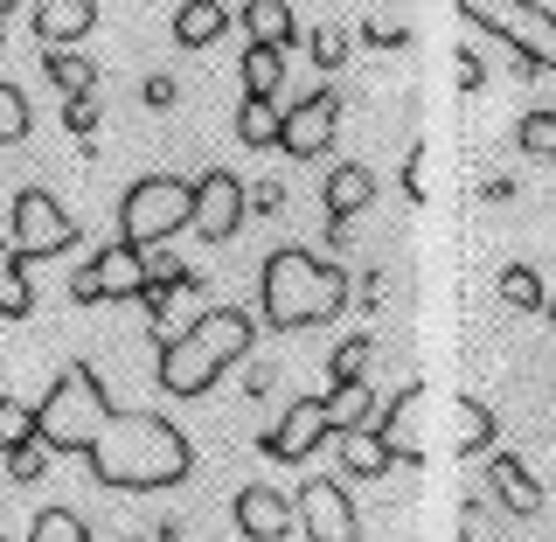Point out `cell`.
I'll return each instance as SVG.
<instances>
[{
  "instance_id": "obj_1",
  "label": "cell",
  "mask_w": 556,
  "mask_h": 542,
  "mask_svg": "<svg viewBox=\"0 0 556 542\" xmlns=\"http://www.w3.org/2000/svg\"><path fill=\"white\" fill-rule=\"evenodd\" d=\"M84 466L112 494H167V487H181L195 474V445L161 411H118L112 404L98 417L91 445H84Z\"/></svg>"
},
{
  "instance_id": "obj_2",
  "label": "cell",
  "mask_w": 556,
  "mask_h": 542,
  "mask_svg": "<svg viewBox=\"0 0 556 542\" xmlns=\"http://www.w3.org/2000/svg\"><path fill=\"white\" fill-rule=\"evenodd\" d=\"M257 341V320L243 306H208L181 335H161V355H153V382L167 396H208L223 382V369H237Z\"/></svg>"
},
{
  "instance_id": "obj_3",
  "label": "cell",
  "mask_w": 556,
  "mask_h": 542,
  "mask_svg": "<svg viewBox=\"0 0 556 542\" xmlns=\"http://www.w3.org/2000/svg\"><path fill=\"white\" fill-rule=\"evenodd\" d=\"M348 306V272L327 257L300 251V243H278L257 272V313H265L271 335H300V327H327Z\"/></svg>"
},
{
  "instance_id": "obj_4",
  "label": "cell",
  "mask_w": 556,
  "mask_h": 542,
  "mask_svg": "<svg viewBox=\"0 0 556 542\" xmlns=\"http://www.w3.org/2000/svg\"><path fill=\"white\" fill-rule=\"evenodd\" d=\"M35 411H42V445L49 452H77V459H84V445H91L98 417L112 411V396H104V382H98L91 362H63Z\"/></svg>"
},
{
  "instance_id": "obj_5",
  "label": "cell",
  "mask_w": 556,
  "mask_h": 542,
  "mask_svg": "<svg viewBox=\"0 0 556 542\" xmlns=\"http://www.w3.org/2000/svg\"><path fill=\"white\" fill-rule=\"evenodd\" d=\"M195 223V181L181 174H147L118 196V237L139 251H167V237H181Z\"/></svg>"
},
{
  "instance_id": "obj_6",
  "label": "cell",
  "mask_w": 556,
  "mask_h": 542,
  "mask_svg": "<svg viewBox=\"0 0 556 542\" xmlns=\"http://www.w3.org/2000/svg\"><path fill=\"white\" fill-rule=\"evenodd\" d=\"M459 14L494 35L508 56L556 77V8H543V0H459Z\"/></svg>"
},
{
  "instance_id": "obj_7",
  "label": "cell",
  "mask_w": 556,
  "mask_h": 542,
  "mask_svg": "<svg viewBox=\"0 0 556 542\" xmlns=\"http://www.w3.org/2000/svg\"><path fill=\"white\" fill-rule=\"evenodd\" d=\"M70 243H77V216L49 188H22L8 209V251L14 257H63Z\"/></svg>"
},
{
  "instance_id": "obj_8",
  "label": "cell",
  "mask_w": 556,
  "mask_h": 542,
  "mask_svg": "<svg viewBox=\"0 0 556 542\" xmlns=\"http://www.w3.org/2000/svg\"><path fill=\"white\" fill-rule=\"evenodd\" d=\"M147 286H153L147 251H139V243H126V237H112V243L91 257V265L70 278V300H77V306H104V300H139Z\"/></svg>"
},
{
  "instance_id": "obj_9",
  "label": "cell",
  "mask_w": 556,
  "mask_h": 542,
  "mask_svg": "<svg viewBox=\"0 0 556 542\" xmlns=\"http://www.w3.org/2000/svg\"><path fill=\"white\" fill-rule=\"evenodd\" d=\"M320 445H334V411H327V396H292V404L278 411V425L257 439V452L278 459V466H300Z\"/></svg>"
},
{
  "instance_id": "obj_10",
  "label": "cell",
  "mask_w": 556,
  "mask_h": 542,
  "mask_svg": "<svg viewBox=\"0 0 556 542\" xmlns=\"http://www.w3.org/2000/svg\"><path fill=\"white\" fill-rule=\"evenodd\" d=\"M243 216H251V188L237 181V167H208L202 181H195V230L202 243H230L243 230Z\"/></svg>"
},
{
  "instance_id": "obj_11",
  "label": "cell",
  "mask_w": 556,
  "mask_h": 542,
  "mask_svg": "<svg viewBox=\"0 0 556 542\" xmlns=\"http://www.w3.org/2000/svg\"><path fill=\"white\" fill-rule=\"evenodd\" d=\"M292 501H300V529H306V542H362L355 494H348L341 480H306Z\"/></svg>"
},
{
  "instance_id": "obj_12",
  "label": "cell",
  "mask_w": 556,
  "mask_h": 542,
  "mask_svg": "<svg viewBox=\"0 0 556 542\" xmlns=\"http://www.w3.org/2000/svg\"><path fill=\"white\" fill-rule=\"evenodd\" d=\"M334 133H341V98L334 91H306L286 112L278 153H292V161H320V153H334Z\"/></svg>"
},
{
  "instance_id": "obj_13",
  "label": "cell",
  "mask_w": 556,
  "mask_h": 542,
  "mask_svg": "<svg viewBox=\"0 0 556 542\" xmlns=\"http://www.w3.org/2000/svg\"><path fill=\"white\" fill-rule=\"evenodd\" d=\"M230 515H237V535H243V542H286L292 529H300V501L278 494V487H265V480L243 487Z\"/></svg>"
},
{
  "instance_id": "obj_14",
  "label": "cell",
  "mask_w": 556,
  "mask_h": 542,
  "mask_svg": "<svg viewBox=\"0 0 556 542\" xmlns=\"http://www.w3.org/2000/svg\"><path fill=\"white\" fill-rule=\"evenodd\" d=\"M425 411H431V390H425V382H404V390H396L390 404H382V417H376L382 445H390L404 466L425 459V439H417V417H425Z\"/></svg>"
},
{
  "instance_id": "obj_15",
  "label": "cell",
  "mask_w": 556,
  "mask_h": 542,
  "mask_svg": "<svg viewBox=\"0 0 556 542\" xmlns=\"http://www.w3.org/2000/svg\"><path fill=\"white\" fill-rule=\"evenodd\" d=\"M369 202H376V167H362V161H334V167H327V181H320L327 223H355Z\"/></svg>"
},
{
  "instance_id": "obj_16",
  "label": "cell",
  "mask_w": 556,
  "mask_h": 542,
  "mask_svg": "<svg viewBox=\"0 0 556 542\" xmlns=\"http://www.w3.org/2000/svg\"><path fill=\"white\" fill-rule=\"evenodd\" d=\"M98 28V0H35V42L42 49H77Z\"/></svg>"
},
{
  "instance_id": "obj_17",
  "label": "cell",
  "mask_w": 556,
  "mask_h": 542,
  "mask_svg": "<svg viewBox=\"0 0 556 542\" xmlns=\"http://www.w3.org/2000/svg\"><path fill=\"white\" fill-rule=\"evenodd\" d=\"M486 487H494V501H501L508 515H521V521L543 515V480H535L529 466L515 459V452H486Z\"/></svg>"
},
{
  "instance_id": "obj_18",
  "label": "cell",
  "mask_w": 556,
  "mask_h": 542,
  "mask_svg": "<svg viewBox=\"0 0 556 542\" xmlns=\"http://www.w3.org/2000/svg\"><path fill=\"white\" fill-rule=\"evenodd\" d=\"M452 439H445V452H459V459H480V452H494L501 445V417L480 404V396H452Z\"/></svg>"
},
{
  "instance_id": "obj_19",
  "label": "cell",
  "mask_w": 556,
  "mask_h": 542,
  "mask_svg": "<svg viewBox=\"0 0 556 542\" xmlns=\"http://www.w3.org/2000/svg\"><path fill=\"white\" fill-rule=\"evenodd\" d=\"M334 452H341V474L348 480H382L396 466V452L382 445V431L369 425V431H334Z\"/></svg>"
},
{
  "instance_id": "obj_20",
  "label": "cell",
  "mask_w": 556,
  "mask_h": 542,
  "mask_svg": "<svg viewBox=\"0 0 556 542\" xmlns=\"http://www.w3.org/2000/svg\"><path fill=\"white\" fill-rule=\"evenodd\" d=\"M223 28H230L223 0H181V8H174V42H181V49H208V42H223Z\"/></svg>"
},
{
  "instance_id": "obj_21",
  "label": "cell",
  "mask_w": 556,
  "mask_h": 542,
  "mask_svg": "<svg viewBox=\"0 0 556 542\" xmlns=\"http://www.w3.org/2000/svg\"><path fill=\"white\" fill-rule=\"evenodd\" d=\"M243 28H251V42H271V49H292V42H300L292 0H243Z\"/></svg>"
},
{
  "instance_id": "obj_22",
  "label": "cell",
  "mask_w": 556,
  "mask_h": 542,
  "mask_svg": "<svg viewBox=\"0 0 556 542\" xmlns=\"http://www.w3.org/2000/svg\"><path fill=\"white\" fill-rule=\"evenodd\" d=\"M278 133H286L278 98H251V91H243V104H237V139H243L251 153H265V147H278Z\"/></svg>"
},
{
  "instance_id": "obj_23",
  "label": "cell",
  "mask_w": 556,
  "mask_h": 542,
  "mask_svg": "<svg viewBox=\"0 0 556 542\" xmlns=\"http://www.w3.org/2000/svg\"><path fill=\"white\" fill-rule=\"evenodd\" d=\"M42 70H49V84H56L63 98H91L98 91V63L77 56V49H42Z\"/></svg>"
},
{
  "instance_id": "obj_24",
  "label": "cell",
  "mask_w": 556,
  "mask_h": 542,
  "mask_svg": "<svg viewBox=\"0 0 556 542\" xmlns=\"http://www.w3.org/2000/svg\"><path fill=\"white\" fill-rule=\"evenodd\" d=\"M327 411H334V431H369L376 417H382V404H376V390H369V382H334Z\"/></svg>"
},
{
  "instance_id": "obj_25",
  "label": "cell",
  "mask_w": 556,
  "mask_h": 542,
  "mask_svg": "<svg viewBox=\"0 0 556 542\" xmlns=\"http://www.w3.org/2000/svg\"><path fill=\"white\" fill-rule=\"evenodd\" d=\"M494 292H501V306H508V313H543V306H549L543 272H535V265H501Z\"/></svg>"
},
{
  "instance_id": "obj_26",
  "label": "cell",
  "mask_w": 556,
  "mask_h": 542,
  "mask_svg": "<svg viewBox=\"0 0 556 542\" xmlns=\"http://www.w3.org/2000/svg\"><path fill=\"white\" fill-rule=\"evenodd\" d=\"M243 91H251V98H278V91H286V49H271V42L243 49Z\"/></svg>"
},
{
  "instance_id": "obj_27",
  "label": "cell",
  "mask_w": 556,
  "mask_h": 542,
  "mask_svg": "<svg viewBox=\"0 0 556 542\" xmlns=\"http://www.w3.org/2000/svg\"><path fill=\"white\" fill-rule=\"evenodd\" d=\"M35 306V286H28V257L0 251V320H28Z\"/></svg>"
},
{
  "instance_id": "obj_28",
  "label": "cell",
  "mask_w": 556,
  "mask_h": 542,
  "mask_svg": "<svg viewBox=\"0 0 556 542\" xmlns=\"http://www.w3.org/2000/svg\"><path fill=\"white\" fill-rule=\"evenodd\" d=\"M28 439H42V411L0 390V452H14V445H28Z\"/></svg>"
},
{
  "instance_id": "obj_29",
  "label": "cell",
  "mask_w": 556,
  "mask_h": 542,
  "mask_svg": "<svg viewBox=\"0 0 556 542\" xmlns=\"http://www.w3.org/2000/svg\"><path fill=\"white\" fill-rule=\"evenodd\" d=\"M369 355H376L369 335H341L334 341V362H327V382H362V376H369Z\"/></svg>"
},
{
  "instance_id": "obj_30",
  "label": "cell",
  "mask_w": 556,
  "mask_h": 542,
  "mask_svg": "<svg viewBox=\"0 0 556 542\" xmlns=\"http://www.w3.org/2000/svg\"><path fill=\"white\" fill-rule=\"evenodd\" d=\"M515 147L529 153V161H549V167H556V112H521Z\"/></svg>"
},
{
  "instance_id": "obj_31",
  "label": "cell",
  "mask_w": 556,
  "mask_h": 542,
  "mask_svg": "<svg viewBox=\"0 0 556 542\" xmlns=\"http://www.w3.org/2000/svg\"><path fill=\"white\" fill-rule=\"evenodd\" d=\"M0 459H8V480L14 487H35L49 474V459H56V452H49L42 439H28V445H14V452H0Z\"/></svg>"
},
{
  "instance_id": "obj_32",
  "label": "cell",
  "mask_w": 556,
  "mask_h": 542,
  "mask_svg": "<svg viewBox=\"0 0 556 542\" xmlns=\"http://www.w3.org/2000/svg\"><path fill=\"white\" fill-rule=\"evenodd\" d=\"M28 542H91V529H84V515H70V508H42Z\"/></svg>"
},
{
  "instance_id": "obj_33",
  "label": "cell",
  "mask_w": 556,
  "mask_h": 542,
  "mask_svg": "<svg viewBox=\"0 0 556 542\" xmlns=\"http://www.w3.org/2000/svg\"><path fill=\"white\" fill-rule=\"evenodd\" d=\"M22 139H28V98L22 84L0 77V147H22Z\"/></svg>"
},
{
  "instance_id": "obj_34",
  "label": "cell",
  "mask_w": 556,
  "mask_h": 542,
  "mask_svg": "<svg viewBox=\"0 0 556 542\" xmlns=\"http://www.w3.org/2000/svg\"><path fill=\"white\" fill-rule=\"evenodd\" d=\"M306 49H313V63H320V70H341V63H348V35H341V28H313Z\"/></svg>"
},
{
  "instance_id": "obj_35",
  "label": "cell",
  "mask_w": 556,
  "mask_h": 542,
  "mask_svg": "<svg viewBox=\"0 0 556 542\" xmlns=\"http://www.w3.org/2000/svg\"><path fill=\"white\" fill-rule=\"evenodd\" d=\"M63 126L77 133V139H91L98 133V104L91 98H63Z\"/></svg>"
},
{
  "instance_id": "obj_36",
  "label": "cell",
  "mask_w": 556,
  "mask_h": 542,
  "mask_svg": "<svg viewBox=\"0 0 556 542\" xmlns=\"http://www.w3.org/2000/svg\"><path fill=\"white\" fill-rule=\"evenodd\" d=\"M404 196H410V202H425V196H431V188H425V147H410V153H404Z\"/></svg>"
},
{
  "instance_id": "obj_37",
  "label": "cell",
  "mask_w": 556,
  "mask_h": 542,
  "mask_svg": "<svg viewBox=\"0 0 556 542\" xmlns=\"http://www.w3.org/2000/svg\"><path fill=\"white\" fill-rule=\"evenodd\" d=\"M147 104H161V112H167V104H174V77H147Z\"/></svg>"
},
{
  "instance_id": "obj_38",
  "label": "cell",
  "mask_w": 556,
  "mask_h": 542,
  "mask_svg": "<svg viewBox=\"0 0 556 542\" xmlns=\"http://www.w3.org/2000/svg\"><path fill=\"white\" fill-rule=\"evenodd\" d=\"M14 8H22V0H0V28H8V14H14Z\"/></svg>"
},
{
  "instance_id": "obj_39",
  "label": "cell",
  "mask_w": 556,
  "mask_h": 542,
  "mask_svg": "<svg viewBox=\"0 0 556 542\" xmlns=\"http://www.w3.org/2000/svg\"><path fill=\"white\" fill-rule=\"evenodd\" d=\"M543 313H549V327H556V300H549V306H543Z\"/></svg>"
},
{
  "instance_id": "obj_40",
  "label": "cell",
  "mask_w": 556,
  "mask_h": 542,
  "mask_svg": "<svg viewBox=\"0 0 556 542\" xmlns=\"http://www.w3.org/2000/svg\"><path fill=\"white\" fill-rule=\"evenodd\" d=\"M132 542H161V535H132Z\"/></svg>"
},
{
  "instance_id": "obj_41",
  "label": "cell",
  "mask_w": 556,
  "mask_h": 542,
  "mask_svg": "<svg viewBox=\"0 0 556 542\" xmlns=\"http://www.w3.org/2000/svg\"><path fill=\"white\" fill-rule=\"evenodd\" d=\"M0 542H8V535H0Z\"/></svg>"
}]
</instances>
